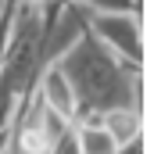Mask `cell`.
<instances>
[{
	"label": "cell",
	"mask_w": 154,
	"mask_h": 154,
	"mask_svg": "<svg viewBox=\"0 0 154 154\" xmlns=\"http://www.w3.org/2000/svg\"><path fill=\"white\" fill-rule=\"evenodd\" d=\"M72 97H75V125H93L100 115L118 111V108H143V90H140V68H129L115 54L93 39L90 32L82 36L57 57L54 65Z\"/></svg>",
	"instance_id": "obj_1"
},
{
	"label": "cell",
	"mask_w": 154,
	"mask_h": 154,
	"mask_svg": "<svg viewBox=\"0 0 154 154\" xmlns=\"http://www.w3.org/2000/svg\"><path fill=\"white\" fill-rule=\"evenodd\" d=\"M75 140H79V154H115L118 147L111 143V136L93 122V125H75Z\"/></svg>",
	"instance_id": "obj_6"
},
{
	"label": "cell",
	"mask_w": 154,
	"mask_h": 154,
	"mask_svg": "<svg viewBox=\"0 0 154 154\" xmlns=\"http://www.w3.org/2000/svg\"><path fill=\"white\" fill-rule=\"evenodd\" d=\"M65 4H72L82 18H90V14H136L140 11V0H65Z\"/></svg>",
	"instance_id": "obj_5"
},
{
	"label": "cell",
	"mask_w": 154,
	"mask_h": 154,
	"mask_svg": "<svg viewBox=\"0 0 154 154\" xmlns=\"http://www.w3.org/2000/svg\"><path fill=\"white\" fill-rule=\"evenodd\" d=\"M32 97H36L47 111H54L57 118H65V122H72V125H75V97H72V90H68L65 75H61L54 65H50V68L36 79Z\"/></svg>",
	"instance_id": "obj_3"
},
{
	"label": "cell",
	"mask_w": 154,
	"mask_h": 154,
	"mask_svg": "<svg viewBox=\"0 0 154 154\" xmlns=\"http://www.w3.org/2000/svg\"><path fill=\"white\" fill-rule=\"evenodd\" d=\"M97 125L111 136V143H115V147L129 143V140H136V136H143V115H140V111H133V108L108 111V115L97 118Z\"/></svg>",
	"instance_id": "obj_4"
},
{
	"label": "cell",
	"mask_w": 154,
	"mask_h": 154,
	"mask_svg": "<svg viewBox=\"0 0 154 154\" xmlns=\"http://www.w3.org/2000/svg\"><path fill=\"white\" fill-rule=\"evenodd\" d=\"M50 154H79V140H75V125H72V129H68V133H65V136H61V140H57V143L50 147Z\"/></svg>",
	"instance_id": "obj_7"
},
{
	"label": "cell",
	"mask_w": 154,
	"mask_h": 154,
	"mask_svg": "<svg viewBox=\"0 0 154 154\" xmlns=\"http://www.w3.org/2000/svg\"><path fill=\"white\" fill-rule=\"evenodd\" d=\"M86 32L100 39L118 61H125L129 68L143 65V32H140V14H90L86 18Z\"/></svg>",
	"instance_id": "obj_2"
}]
</instances>
